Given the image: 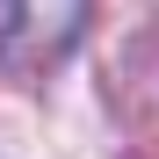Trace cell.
<instances>
[{"instance_id": "obj_1", "label": "cell", "mask_w": 159, "mask_h": 159, "mask_svg": "<svg viewBox=\"0 0 159 159\" xmlns=\"http://www.w3.org/2000/svg\"><path fill=\"white\" fill-rule=\"evenodd\" d=\"M87 29V0H0V65L51 72Z\"/></svg>"}]
</instances>
